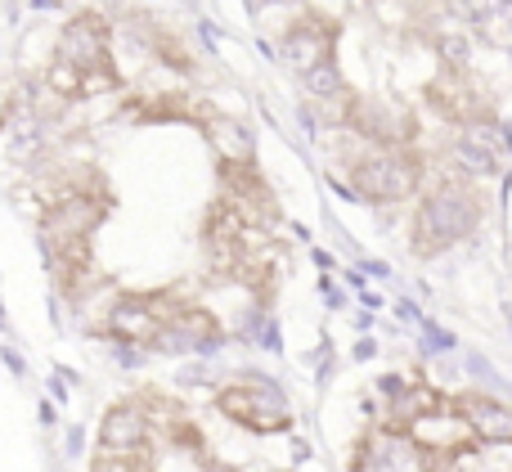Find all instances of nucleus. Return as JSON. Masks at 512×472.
I'll return each instance as SVG.
<instances>
[{
  "mask_svg": "<svg viewBox=\"0 0 512 472\" xmlns=\"http://www.w3.org/2000/svg\"><path fill=\"white\" fill-rule=\"evenodd\" d=\"M212 405L221 419H230L243 432H256V437H279V432L292 428V410L283 387L261 374H239L230 383H221Z\"/></svg>",
  "mask_w": 512,
  "mask_h": 472,
  "instance_id": "nucleus-1",
  "label": "nucleus"
},
{
  "mask_svg": "<svg viewBox=\"0 0 512 472\" xmlns=\"http://www.w3.org/2000/svg\"><path fill=\"white\" fill-rule=\"evenodd\" d=\"M477 225H481V198L468 185H459V180L436 185L414 216V252L418 257H436L450 243L468 239Z\"/></svg>",
  "mask_w": 512,
  "mask_h": 472,
  "instance_id": "nucleus-2",
  "label": "nucleus"
},
{
  "mask_svg": "<svg viewBox=\"0 0 512 472\" xmlns=\"http://www.w3.org/2000/svg\"><path fill=\"white\" fill-rule=\"evenodd\" d=\"M351 189L364 203H405L418 189V158L405 149L373 144L369 153L351 162Z\"/></svg>",
  "mask_w": 512,
  "mask_h": 472,
  "instance_id": "nucleus-3",
  "label": "nucleus"
},
{
  "mask_svg": "<svg viewBox=\"0 0 512 472\" xmlns=\"http://www.w3.org/2000/svg\"><path fill=\"white\" fill-rule=\"evenodd\" d=\"M221 342H225L221 315H216L212 306H203V302H185L176 320L162 329L153 356H212Z\"/></svg>",
  "mask_w": 512,
  "mask_h": 472,
  "instance_id": "nucleus-4",
  "label": "nucleus"
},
{
  "mask_svg": "<svg viewBox=\"0 0 512 472\" xmlns=\"http://www.w3.org/2000/svg\"><path fill=\"white\" fill-rule=\"evenodd\" d=\"M405 441L427 459H454L477 441V432H472L468 414L459 410V401H450V405H441V410H432V414L409 423Z\"/></svg>",
  "mask_w": 512,
  "mask_h": 472,
  "instance_id": "nucleus-5",
  "label": "nucleus"
},
{
  "mask_svg": "<svg viewBox=\"0 0 512 472\" xmlns=\"http://www.w3.org/2000/svg\"><path fill=\"white\" fill-rule=\"evenodd\" d=\"M95 446L104 455H158V432L144 419V410L135 405V396H122L104 410L95 428Z\"/></svg>",
  "mask_w": 512,
  "mask_h": 472,
  "instance_id": "nucleus-6",
  "label": "nucleus"
},
{
  "mask_svg": "<svg viewBox=\"0 0 512 472\" xmlns=\"http://www.w3.org/2000/svg\"><path fill=\"white\" fill-rule=\"evenodd\" d=\"M108 45H113V23H108L99 9H77V14L63 23L54 54L68 59L72 68H81V72H95V68H104V63H113Z\"/></svg>",
  "mask_w": 512,
  "mask_h": 472,
  "instance_id": "nucleus-7",
  "label": "nucleus"
},
{
  "mask_svg": "<svg viewBox=\"0 0 512 472\" xmlns=\"http://www.w3.org/2000/svg\"><path fill=\"white\" fill-rule=\"evenodd\" d=\"M333 41H337V27L328 18H306V23H292L283 32L279 50L297 72H310L315 63L333 59Z\"/></svg>",
  "mask_w": 512,
  "mask_h": 472,
  "instance_id": "nucleus-8",
  "label": "nucleus"
},
{
  "mask_svg": "<svg viewBox=\"0 0 512 472\" xmlns=\"http://www.w3.org/2000/svg\"><path fill=\"white\" fill-rule=\"evenodd\" d=\"M427 99H432V108L441 117H450V122H481V117L490 113L486 99H481L477 90H472L468 81L459 77V68L441 72V77L427 86Z\"/></svg>",
  "mask_w": 512,
  "mask_h": 472,
  "instance_id": "nucleus-9",
  "label": "nucleus"
},
{
  "mask_svg": "<svg viewBox=\"0 0 512 472\" xmlns=\"http://www.w3.org/2000/svg\"><path fill=\"white\" fill-rule=\"evenodd\" d=\"M459 410L468 414L472 432H477V441H490V446H512V410L499 401H490V396H463Z\"/></svg>",
  "mask_w": 512,
  "mask_h": 472,
  "instance_id": "nucleus-10",
  "label": "nucleus"
},
{
  "mask_svg": "<svg viewBox=\"0 0 512 472\" xmlns=\"http://www.w3.org/2000/svg\"><path fill=\"white\" fill-rule=\"evenodd\" d=\"M207 140L216 149V162H252L256 158V140L252 131L239 122V117H225V113H212L203 122Z\"/></svg>",
  "mask_w": 512,
  "mask_h": 472,
  "instance_id": "nucleus-11",
  "label": "nucleus"
},
{
  "mask_svg": "<svg viewBox=\"0 0 512 472\" xmlns=\"http://www.w3.org/2000/svg\"><path fill=\"white\" fill-rule=\"evenodd\" d=\"M81 81H86V72L81 68H72L68 59H59V54H54L50 63H45V90H50L54 99H81Z\"/></svg>",
  "mask_w": 512,
  "mask_h": 472,
  "instance_id": "nucleus-12",
  "label": "nucleus"
},
{
  "mask_svg": "<svg viewBox=\"0 0 512 472\" xmlns=\"http://www.w3.org/2000/svg\"><path fill=\"white\" fill-rule=\"evenodd\" d=\"M454 162H459L468 176H495V171H499L495 149H486V144H481V135H468V140L454 144Z\"/></svg>",
  "mask_w": 512,
  "mask_h": 472,
  "instance_id": "nucleus-13",
  "label": "nucleus"
},
{
  "mask_svg": "<svg viewBox=\"0 0 512 472\" xmlns=\"http://www.w3.org/2000/svg\"><path fill=\"white\" fill-rule=\"evenodd\" d=\"M301 86L310 90V99H337V95H346V86H342V72H337V59H324V63H315L310 72H301Z\"/></svg>",
  "mask_w": 512,
  "mask_h": 472,
  "instance_id": "nucleus-14",
  "label": "nucleus"
},
{
  "mask_svg": "<svg viewBox=\"0 0 512 472\" xmlns=\"http://www.w3.org/2000/svg\"><path fill=\"white\" fill-rule=\"evenodd\" d=\"M86 472H162V468L158 455H104V450H95Z\"/></svg>",
  "mask_w": 512,
  "mask_h": 472,
  "instance_id": "nucleus-15",
  "label": "nucleus"
},
{
  "mask_svg": "<svg viewBox=\"0 0 512 472\" xmlns=\"http://www.w3.org/2000/svg\"><path fill=\"white\" fill-rule=\"evenodd\" d=\"M441 54L450 59V68H463V63H468V36H463V32L441 36Z\"/></svg>",
  "mask_w": 512,
  "mask_h": 472,
  "instance_id": "nucleus-16",
  "label": "nucleus"
}]
</instances>
